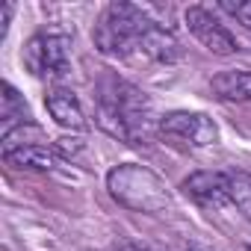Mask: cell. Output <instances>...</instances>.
<instances>
[{"label":"cell","mask_w":251,"mask_h":251,"mask_svg":"<svg viewBox=\"0 0 251 251\" xmlns=\"http://www.w3.org/2000/svg\"><path fill=\"white\" fill-rule=\"evenodd\" d=\"M98 121L115 139L139 145L151 136L154 115L142 89L121 77H109L98 89Z\"/></svg>","instance_id":"6da1fadb"},{"label":"cell","mask_w":251,"mask_h":251,"mask_svg":"<svg viewBox=\"0 0 251 251\" xmlns=\"http://www.w3.org/2000/svg\"><path fill=\"white\" fill-rule=\"evenodd\" d=\"M106 189L112 201H118L124 210H133V213H163L172 204L163 177L148 166H136V163L109 169Z\"/></svg>","instance_id":"7a4b0ae2"},{"label":"cell","mask_w":251,"mask_h":251,"mask_svg":"<svg viewBox=\"0 0 251 251\" xmlns=\"http://www.w3.org/2000/svg\"><path fill=\"white\" fill-rule=\"evenodd\" d=\"M154 24V18L133 3H109L95 24V48L106 56H127L139 50V39Z\"/></svg>","instance_id":"3957f363"},{"label":"cell","mask_w":251,"mask_h":251,"mask_svg":"<svg viewBox=\"0 0 251 251\" xmlns=\"http://www.w3.org/2000/svg\"><path fill=\"white\" fill-rule=\"evenodd\" d=\"M71 42L59 33H39L24 45V65L33 77L59 80L71 71Z\"/></svg>","instance_id":"277c9868"},{"label":"cell","mask_w":251,"mask_h":251,"mask_svg":"<svg viewBox=\"0 0 251 251\" xmlns=\"http://www.w3.org/2000/svg\"><path fill=\"white\" fill-rule=\"evenodd\" d=\"M157 133L166 142L180 145V148H207V145H216V139H219V127L210 115L186 112V109L163 115L157 121Z\"/></svg>","instance_id":"5b68a950"},{"label":"cell","mask_w":251,"mask_h":251,"mask_svg":"<svg viewBox=\"0 0 251 251\" xmlns=\"http://www.w3.org/2000/svg\"><path fill=\"white\" fill-rule=\"evenodd\" d=\"M186 27H189V33L210 50V53H216V56H230V53H236V39L219 24V18L210 12V9H204V6H189L186 9Z\"/></svg>","instance_id":"8992f818"},{"label":"cell","mask_w":251,"mask_h":251,"mask_svg":"<svg viewBox=\"0 0 251 251\" xmlns=\"http://www.w3.org/2000/svg\"><path fill=\"white\" fill-rule=\"evenodd\" d=\"M183 192L207 210H222L230 204L227 172H195L183 180Z\"/></svg>","instance_id":"52a82bcc"},{"label":"cell","mask_w":251,"mask_h":251,"mask_svg":"<svg viewBox=\"0 0 251 251\" xmlns=\"http://www.w3.org/2000/svg\"><path fill=\"white\" fill-rule=\"evenodd\" d=\"M45 103H48L50 118L59 124V127H65V130H83L86 127V112H83V106H80V100H77V95L71 89L53 86L48 92Z\"/></svg>","instance_id":"ba28073f"},{"label":"cell","mask_w":251,"mask_h":251,"mask_svg":"<svg viewBox=\"0 0 251 251\" xmlns=\"http://www.w3.org/2000/svg\"><path fill=\"white\" fill-rule=\"evenodd\" d=\"M139 50H142L148 59L166 62V65H172V62L180 59V42L175 39L172 30H166V27L157 24V21H154V24L145 30V36L139 39Z\"/></svg>","instance_id":"9c48e42d"},{"label":"cell","mask_w":251,"mask_h":251,"mask_svg":"<svg viewBox=\"0 0 251 251\" xmlns=\"http://www.w3.org/2000/svg\"><path fill=\"white\" fill-rule=\"evenodd\" d=\"M210 89L222 100H251V71H222L210 80Z\"/></svg>","instance_id":"30bf717a"},{"label":"cell","mask_w":251,"mask_h":251,"mask_svg":"<svg viewBox=\"0 0 251 251\" xmlns=\"http://www.w3.org/2000/svg\"><path fill=\"white\" fill-rule=\"evenodd\" d=\"M0 121H3V133L21 127V124H33L30 121V109L24 103V98L18 95V89L12 83H3L0 86Z\"/></svg>","instance_id":"8fae6325"},{"label":"cell","mask_w":251,"mask_h":251,"mask_svg":"<svg viewBox=\"0 0 251 251\" xmlns=\"http://www.w3.org/2000/svg\"><path fill=\"white\" fill-rule=\"evenodd\" d=\"M56 148H48V145H27V148H18V151H9L3 154V160L15 169H36V172H50L56 166Z\"/></svg>","instance_id":"7c38bea8"},{"label":"cell","mask_w":251,"mask_h":251,"mask_svg":"<svg viewBox=\"0 0 251 251\" xmlns=\"http://www.w3.org/2000/svg\"><path fill=\"white\" fill-rule=\"evenodd\" d=\"M227 180H230V204L245 219H251V175L248 172H227Z\"/></svg>","instance_id":"4fadbf2b"},{"label":"cell","mask_w":251,"mask_h":251,"mask_svg":"<svg viewBox=\"0 0 251 251\" xmlns=\"http://www.w3.org/2000/svg\"><path fill=\"white\" fill-rule=\"evenodd\" d=\"M222 9H225V12H230V15H233L245 30H251V0H248V3H227V0H225Z\"/></svg>","instance_id":"5bb4252c"},{"label":"cell","mask_w":251,"mask_h":251,"mask_svg":"<svg viewBox=\"0 0 251 251\" xmlns=\"http://www.w3.org/2000/svg\"><path fill=\"white\" fill-rule=\"evenodd\" d=\"M12 12H15L12 3H0V33H6V27L12 21Z\"/></svg>","instance_id":"9a60e30c"},{"label":"cell","mask_w":251,"mask_h":251,"mask_svg":"<svg viewBox=\"0 0 251 251\" xmlns=\"http://www.w3.org/2000/svg\"><path fill=\"white\" fill-rule=\"evenodd\" d=\"M118 251H145V248H142V245H133V242H124Z\"/></svg>","instance_id":"2e32d148"},{"label":"cell","mask_w":251,"mask_h":251,"mask_svg":"<svg viewBox=\"0 0 251 251\" xmlns=\"http://www.w3.org/2000/svg\"><path fill=\"white\" fill-rule=\"evenodd\" d=\"M186 251H210V248H204V245H195V242H192V245H186Z\"/></svg>","instance_id":"e0dca14e"},{"label":"cell","mask_w":251,"mask_h":251,"mask_svg":"<svg viewBox=\"0 0 251 251\" xmlns=\"http://www.w3.org/2000/svg\"><path fill=\"white\" fill-rule=\"evenodd\" d=\"M245 251H251V245H248V248H245Z\"/></svg>","instance_id":"ac0fdd59"}]
</instances>
